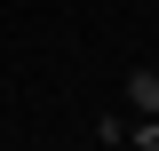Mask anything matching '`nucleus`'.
Masks as SVG:
<instances>
[{"label":"nucleus","instance_id":"f257e3e1","mask_svg":"<svg viewBox=\"0 0 159 151\" xmlns=\"http://www.w3.org/2000/svg\"><path fill=\"white\" fill-rule=\"evenodd\" d=\"M127 95H135L143 112H159V72H135V80H127Z\"/></svg>","mask_w":159,"mask_h":151}]
</instances>
